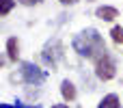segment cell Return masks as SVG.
<instances>
[{"label": "cell", "mask_w": 123, "mask_h": 108, "mask_svg": "<svg viewBox=\"0 0 123 108\" xmlns=\"http://www.w3.org/2000/svg\"><path fill=\"white\" fill-rule=\"evenodd\" d=\"M74 50H76L80 56L93 58V61H97L104 52H108V50H106V43H104V39H102V35H99L95 28H86V30H82L80 35H76V39H74Z\"/></svg>", "instance_id": "6da1fadb"}, {"label": "cell", "mask_w": 123, "mask_h": 108, "mask_svg": "<svg viewBox=\"0 0 123 108\" xmlns=\"http://www.w3.org/2000/svg\"><path fill=\"white\" fill-rule=\"evenodd\" d=\"M95 76H97L99 80H104V82H108V80H112V78L117 76L115 58H112L108 52H104V54L95 61Z\"/></svg>", "instance_id": "7a4b0ae2"}, {"label": "cell", "mask_w": 123, "mask_h": 108, "mask_svg": "<svg viewBox=\"0 0 123 108\" xmlns=\"http://www.w3.org/2000/svg\"><path fill=\"white\" fill-rule=\"evenodd\" d=\"M22 80L28 82V84L39 87V84L45 82V71L39 69L35 63H26V61H24V63H22Z\"/></svg>", "instance_id": "3957f363"}, {"label": "cell", "mask_w": 123, "mask_h": 108, "mask_svg": "<svg viewBox=\"0 0 123 108\" xmlns=\"http://www.w3.org/2000/svg\"><path fill=\"white\" fill-rule=\"evenodd\" d=\"M41 56H43V61L48 63V65H56V61L61 58V43L54 39V41H50L48 45H45V50L41 52Z\"/></svg>", "instance_id": "277c9868"}, {"label": "cell", "mask_w": 123, "mask_h": 108, "mask_svg": "<svg viewBox=\"0 0 123 108\" xmlns=\"http://www.w3.org/2000/svg\"><path fill=\"white\" fill-rule=\"evenodd\" d=\"M95 15H97L99 19H104V22H112V19L119 17V11H117L115 6H110V4H104V6H97Z\"/></svg>", "instance_id": "5b68a950"}, {"label": "cell", "mask_w": 123, "mask_h": 108, "mask_svg": "<svg viewBox=\"0 0 123 108\" xmlns=\"http://www.w3.org/2000/svg\"><path fill=\"white\" fill-rule=\"evenodd\" d=\"M6 56H9L11 63H17V58H19V41L15 37L6 39Z\"/></svg>", "instance_id": "8992f818"}, {"label": "cell", "mask_w": 123, "mask_h": 108, "mask_svg": "<svg viewBox=\"0 0 123 108\" xmlns=\"http://www.w3.org/2000/svg\"><path fill=\"white\" fill-rule=\"evenodd\" d=\"M61 93H63L65 102H74V100H76V87H74V82L63 80V84H61Z\"/></svg>", "instance_id": "52a82bcc"}, {"label": "cell", "mask_w": 123, "mask_h": 108, "mask_svg": "<svg viewBox=\"0 0 123 108\" xmlns=\"http://www.w3.org/2000/svg\"><path fill=\"white\" fill-rule=\"evenodd\" d=\"M97 108H121V102H119V97L115 93H108V95L102 97V102L97 104Z\"/></svg>", "instance_id": "ba28073f"}, {"label": "cell", "mask_w": 123, "mask_h": 108, "mask_svg": "<svg viewBox=\"0 0 123 108\" xmlns=\"http://www.w3.org/2000/svg\"><path fill=\"white\" fill-rule=\"evenodd\" d=\"M110 35H112V41H115V43L123 45V28L121 26H115V28L110 30Z\"/></svg>", "instance_id": "9c48e42d"}, {"label": "cell", "mask_w": 123, "mask_h": 108, "mask_svg": "<svg viewBox=\"0 0 123 108\" xmlns=\"http://www.w3.org/2000/svg\"><path fill=\"white\" fill-rule=\"evenodd\" d=\"M13 4H15V0H2V4H0V15H6V13L13 9Z\"/></svg>", "instance_id": "30bf717a"}, {"label": "cell", "mask_w": 123, "mask_h": 108, "mask_svg": "<svg viewBox=\"0 0 123 108\" xmlns=\"http://www.w3.org/2000/svg\"><path fill=\"white\" fill-rule=\"evenodd\" d=\"M0 108H39V106H24V104H17V106H11V104H0Z\"/></svg>", "instance_id": "8fae6325"}, {"label": "cell", "mask_w": 123, "mask_h": 108, "mask_svg": "<svg viewBox=\"0 0 123 108\" xmlns=\"http://www.w3.org/2000/svg\"><path fill=\"white\" fill-rule=\"evenodd\" d=\"M22 4H26V6H35V4H39L41 0H19Z\"/></svg>", "instance_id": "7c38bea8"}, {"label": "cell", "mask_w": 123, "mask_h": 108, "mask_svg": "<svg viewBox=\"0 0 123 108\" xmlns=\"http://www.w3.org/2000/svg\"><path fill=\"white\" fill-rule=\"evenodd\" d=\"M61 2H63V4H76L78 0H61Z\"/></svg>", "instance_id": "4fadbf2b"}, {"label": "cell", "mask_w": 123, "mask_h": 108, "mask_svg": "<svg viewBox=\"0 0 123 108\" xmlns=\"http://www.w3.org/2000/svg\"><path fill=\"white\" fill-rule=\"evenodd\" d=\"M52 108H69V106H67V104H54Z\"/></svg>", "instance_id": "5bb4252c"}]
</instances>
